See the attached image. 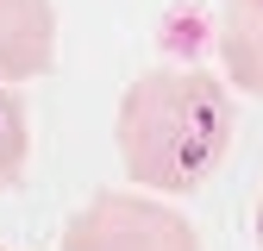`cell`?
Wrapping results in <instances>:
<instances>
[{
    "label": "cell",
    "mask_w": 263,
    "mask_h": 251,
    "mask_svg": "<svg viewBox=\"0 0 263 251\" xmlns=\"http://www.w3.org/2000/svg\"><path fill=\"white\" fill-rule=\"evenodd\" d=\"M232 94L201 69H151L119 101V157L144 188H201L232 151Z\"/></svg>",
    "instance_id": "obj_1"
},
{
    "label": "cell",
    "mask_w": 263,
    "mask_h": 251,
    "mask_svg": "<svg viewBox=\"0 0 263 251\" xmlns=\"http://www.w3.org/2000/svg\"><path fill=\"white\" fill-rule=\"evenodd\" d=\"M57 50L50 0H0V76H38Z\"/></svg>",
    "instance_id": "obj_3"
},
{
    "label": "cell",
    "mask_w": 263,
    "mask_h": 251,
    "mask_svg": "<svg viewBox=\"0 0 263 251\" xmlns=\"http://www.w3.org/2000/svg\"><path fill=\"white\" fill-rule=\"evenodd\" d=\"M219 63L232 88L263 94V0H226L219 13Z\"/></svg>",
    "instance_id": "obj_4"
},
{
    "label": "cell",
    "mask_w": 263,
    "mask_h": 251,
    "mask_svg": "<svg viewBox=\"0 0 263 251\" xmlns=\"http://www.w3.org/2000/svg\"><path fill=\"white\" fill-rule=\"evenodd\" d=\"M63 251H201V239L151 195H94L63 226Z\"/></svg>",
    "instance_id": "obj_2"
},
{
    "label": "cell",
    "mask_w": 263,
    "mask_h": 251,
    "mask_svg": "<svg viewBox=\"0 0 263 251\" xmlns=\"http://www.w3.org/2000/svg\"><path fill=\"white\" fill-rule=\"evenodd\" d=\"M257 251H263V201H257Z\"/></svg>",
    "instance_id": "obj_6"
},
{
    "label": "cell",
    "mask_w": 263,
    "mask_h": 251,
    "mask_svg": "<svg viewBox=\"0 0 263 251\" xmlns=\"http://www.w3.org/2000/svg\"><path fill=\"white\" fill-rule=\"evenodd\" d=\"M25 151H31V119H25V101L0 82V188H13L19 170H25Z\"/></svg>",
    "instance_id": "obj_5"
}]
</instances>
